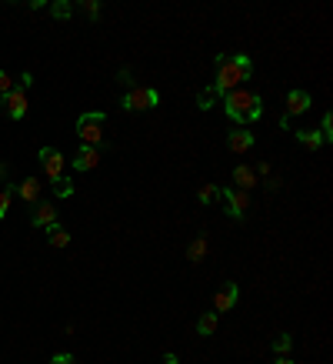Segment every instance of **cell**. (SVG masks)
I'll list each match as a JSON object with an SVG mask.
<instances>
[{"instance_id": "7402d4cb", "label": "cell", "mask_w": 333, "mask_h": 364, "mask_svg": "<svg viewBox=\"0 0 333 364\" xmlns=\"http://www.w3.org/2000/svg\"><path fill=\"white\" fill-rule=\"evenodd\" d=\"M10 201H14V184H7V188L0 191V221H3L7 211H10Z\"/></svg>"}, {"instance_id": "6da1fadb", "label": "cell", "mask_w": 333, "mask_h": 364, "mask_svg": "<svg viewBox=\"0 0 333 364\" xmlns=\"http://www.w3.org/2000/svg\"><path fill=\"white\" fill-rule=\"evenodd\" d=\"M217 84H213V91L217 97H227L230 91H240L243 80H250L254 74V60L247 57V54H234V57H227V54H217Z\"/></svg>"}, {"instance_id": "f1b7e54d", "label": "cell", "mask_w": 333, "mask_h": 364, "mask_svg": "<svg viewBox=\"0 0 333 364\" xmlns=\"http://www.w3.org/2000/svg\"><path fill=\"white\" fill-rule=\"evenodd\" d=\"M254 174H260V177H267V174H270V164H267V161H260V167Z\"/></svg>"}, {"instance_id": "3957f363", "label": "cell", "mask_w": 333, "mask_h": 364, "mask_svg": "<svg viewBox=\"0 0 333 364\" xmlns=\"http://www.w3.org/2000/svg\"><path fill=\"white\" fill-rule=\"evenodd\" d=\"M104 124H107V117L100 114V111H87V114L77 117L74 131H77V137H80V144L104 151V140H100V137H104Z\"/></svg>"}, {"instance_id": "4316f807", "label": "cell", "mask_w": 333, "mask_h": 364, "mask_svg": "<svg viewBox=\"0 0 333 364\" xmlns=\"http://www.w3.org/2000/svg\"><path fill=\"white\" fill-rule=\"evenodd\" d=\"M84 10L91 14V20H100V3L97 0H84Z\"/></svg>"}, {"instance_id": "83f0119b", "label": "cell", "mask_w": 333, "mask_h": 364, "mask_svg": "<svg viewBox=\"0 0 333 364\" xmlns=\"http://www.w3.org/2000/svg\"><path fill=\"white\" fill-rule=\"evenodd\" d=\"M50 364H77L74 361V354H67V351H64V354H54V361Z\"/></svg>"}, {"instance_id": "484cf974", "label": "cell", "mask_w": 333, "mask_h": 364, "mask_svg": "<svg viewBox=\"0 0 333 364\" xmlns=\"http://www.w3.org/2000/svg\"><path fill=\"white\" fill-rule=\"evenodd\" d=\"M10 91H14V80L7 71H0V94H10Z\"/></svg>"}, {"instance_id": "7a4b0ae2", "label": "cell", "mask_w": 333, "mask_h": 364, "mask_svg": "<svg viewBox=\"0 0 333 364\" xmlns=\"http://www.w3.org/2000/svg\"><path fill=\"white\" fill-rule=\"evenodd\" d=\"M223 111H227L230 120H237V124H254L263 114V100L254 91H230V94L223 97Z\"/></svg>"}, {"instance_id": "44dd1931", "label": "cell", "mask_w": 333, "mask_h": 364, "mask_svg": "<svg viewBox=\"0 0 333 364\" xmlns=\"http://www.w3.org/2000/svg\"><path fill=\"white\" fill-rule=\"evenodd\" d=\"M50 184H54L57 197H70V194H74V181H70V177H57V181H50Z\"/></svg>"}, {"instance_id": "4dcf8cb0", "label": "cell", "mask_w": 333, "mask_h": 364, "mask_svg": "<svg viewBox=\"0 0 333 364\" xmlns=\"http://www.w3.org/2000/svg\"><path fill=\"white\" fill-rule=\"evenodd\" d=\"M274 364H294V361H290V358H277V361H274Z\"/></svg>"}, {"instance_id": "d6986e66", "label": "cell", "mask_w": 333, "mask_h": 364, "mask_svg": "<svg viewBox=\"0 0 333 364\" xmlns=\"http://www.w3.org/2000/svg\"><path fill=\"white\" fill-rule=\"evenodd\" d=\"M197 201H200V204H207V208H210V204H217V201H220V188H213V184H204V188L197 191Z\"/></svg>"}, {"instance_id": "8992f818", "label": "cell", "mask_w": 333, "mask_h": 364, "mask_svg": "<svg viewBox=\"0 0 333 364\" xmlns=\"http://www.w3.org/2000/svg\"><path fill=\"white\" fill-rule=\"evenodd\" d=\"M37 161H40V167L47 171V181H57V177H64V154L57 151V147H40L37 154Z\"/></svg>"}, {"instance_id": "7c38bea8", "label": "cell", "mask_w": 333, "mask_h": 364, "mask_svg": "<svg viewBox=\"0 0 333 364\" xmlns=\"http://www.w3.org/2000/svg\"><path fill=\"white\" fill-rule=\"evenodd\" d=\"M30 224H34V228H50V224H57V208L37 201V204L30 208Z\"/></svg>"}, {"instance_id": "9c48e42d", "label": "cell", "mask_w": 333, "mask_h": 364, "mask_svg": "<svg viewBox=\"0 0 333 364\" xmlns=\"http://www.w3.org/2000/svg\"><path fill=\"white\" fill-rule=\"evenodd\" d=\"M40 188H44V184H40V177H23L20 184H14V197H20L23 204H30V208H34V204L40 201Z\"/></svg>"}, {"instance_id": "4fadbf2b", "label": "cell", "mask_w": 333, "mask_h": 364, "mask_svg": "<svg viewBox=\"0 0 333 364\" xmlns=\"http://www.w3.org/2000/svg\"><path fill=\"white\" fill-rule=\"evenodd\" d=\"M100 164V147H80L74 154V171H93Z\"/></svg>"}, {"instance_id": "d4e9b609", "label": "cell", "mask_w": 333, "mask_h": 364, "mask_svg": "<svg viewBox=\"0 0 333 364\" xmlns=\"http://www.w3.org/2000/svg\"><path fill=\"white\" fill-rule=\"evenodd\" d=\"M320 137H323V144H330V140H333V114H330V111L323 114V124H320Z\"/></svg>"}, {"instance_id": "5b68a950", "label": "cell", "mask_w": 333, "mask_h": 364, "mask_svg": "<svg viewBox=\"0 0 333 364\" xmlns=\"http://www.w3.org/2000/svg\"><path fill=\"white\" fill-rule=\"evenodd\" d=\"M220 201L227 204V214H230L234 221H243L247 211H250V194L237 191V188H220Z\"/></svg>"}, {"instance_id": "cb8c5ba5", "label": "cell", "mask_w": 333, "mask_h": 364, "mask_svg": "<svg viewBox=\"0 0 333 364\" xmlns=\"http://www.w3.org/2000/svg\"><path fill=\"white\" fill-rule=\"evenodd\" d=\"M213 100H217V91H213V87H207V91H200V97H197V107H200V111H210V107H213Z\"/></svg>"}, {"instance_id": "2e32d148", "label": "cell", "mask_w": 333, "mask_h": 364, "mask_svg": "<svg viewBox=\"0 0 333 364\" xmlns=\"http://www.w3.org/2000/svg\"><path fill=\"white\" fill-rule=\"evenodd\" d=\"M296 140H300V147H303V151H320V147H323L320 131H296Z\"/></svg>"}, {"instance_id": "277c9868", "label": "cell", "mask_w": 333, "mask_h": 364, "mask_svg": "<svg viewBox=\"0 0 333 364\" xmlns=\"http://www.w3.org/2000/svg\"><path fill=\"white\" fill-rule=\"evenodd\" d=\"M160 104V94L153 87H133L127 94L120 97V107L124 111H153Z\"/></svg>"}, {"instance_id": "f546056e", "label": "cell", "mask_w": 333, "mask_h": 364, "mask_svg": "<svg viewBox=\"0 0 333 364\" xmlns=\"http://www.w3.org/2000/svg\"><path fill=\"white\" fill-rule=\"evenodd\" d=\"M160 364H180V361H177V354H164V361Z\"/></svg>"}, {"instance_id": "8fae6325", "label": "cell", "mask_w": 333, "mask_h": 364, "mask_svg": "<svg viewBox=\"0 0 333 364\" xmlns=\"http://www.w3.org/2000/svg\"><path fill=\"white\" fill-rule=\"evenodd\" d=\"M227 147L234 154H247V151H254V134L247 131V127H234L230 134H227Z\"/></svg>"}, {"instance_id": "ac0fdd59", "label": "cell", "mask_w": 333, "mask_h": 364, "mask_svg": "<svg viewBox=\"0 0 333 364\" xmlns=\"http://www.w3.org/2000/svg\"><path fill=\"white\" fill-rule=\"evenodd\" d=\"M207 254V234H200L193 244H190V251H187V257H190V264H200Z\"/></svg>"}, {"instance_id": "5bb4252c", "label": "cell", "mask_w": 333, "mask_h": 364, "mask_svg": "<svg viewBox=\"0 0 333 364\" xmlns=\"http://www.w3.org/2000/svg\"><path fill=\"white\" fill-rule=\"evenodd\" d=\"M254 184H257V174H254V167H247V164L234 167V188H237V191H250Z\"/></svg>"}, {"instance_id": "e0dca14e", "label": "cell", "mask_w": 333, "mask_h": 364, "mask_svg": "<svg viewBox=\"0 0 333 364\" xmlns=\"http://www.w3.org/2000/svg\"><path fill=\"white\" fill-rule=\"evenodd\" d=\"M213 331H217V314L207 311V314H200V321H197V334H200V338H210Z\"/></svg>"}, {"instance_id": "ba28073f", "label": "cell", "mask_w": 333, "mask_h": 364, "mask_svg": "<svg viewBox=\"0 0 333 364\" xmlns=\"http://www.w3.org/2000/svg\"><path fill=\"white\" fill-rule=\"evenodd\" d=\"M240 301V288L234 284V281H227L220 291H217V298H213V314H223V311H234V304Z\"/></svg>"}, {"instance_id": "ffe728a7", "label": "cell", "mask_w": 333, "mask_h": 364, "mask_svg": "<svg viewBox=\"0 0 333 364\" xmlns=\"http://www.w3.org/2000/svg\"><path fill=\"white\" fill-rule=\"evenodd\" d=\"M290 347H294V338H290V334H277V341H274L277 358H290Z\"/></svg>"}, {"instance_id": "9a60e30c", "label": "cell", "mask_w": 333, "mask_h": 364, "mask_svg": "<svg viewBox=\"0 0 333 364\" xmlns=\"http://www.w3.org/2000/svg\"><path fill=\"white\" fill-rule=\"evenodd\" d=\"M47 244H50V248H67V244H70V230L64 228L60 221L50 224V228H47Z\"/></svg>"}, {"instance_id": "30bf717a", "label": "cell", "mask_w": 333, "mask_h": 364, "mask_svg": "<svg viewBox=\"0 0 333 364\" xmlns=\"http://www.w3.org/2000/svg\"><path fill=\"white\" fill-rule=\"evenodd\" d=\"M310 104H314V97L307 94V91H290V94H287V120H290V117H300V114H307V111H310Z\"/></svg>"}, {"instance_id": "603a6c76", "label": "cell", "mask_w": 333, "mask_h": 364, "mask_svg": "<svg viewBox=\"0 0 333 364\" xmlns=\"http://www.w3.org/2000/svg\"><path fill=\"white\" fill-rule=\"evenodd\" d=\"M50 14H54V20H67L70 14H74V7H70L67 0H57L54 7H50Z\"/></svg>"}, {"instance_id": "52a82bcc", "label": "cell", "mask_w": 333, "mask_h": 364, "mask_svg": "<svg viewBox=\"0 0 333 364\" xmlns=\"http://www.w3.org/2000/svg\"><path fill=\"white\" fill-rule=\"evenodd\" d=\"M3 114L10 120H23L27 117V94L20 87H14L10 94H3Z\"/></svg>"}]
</instances>
